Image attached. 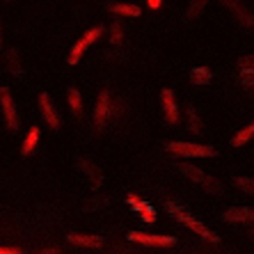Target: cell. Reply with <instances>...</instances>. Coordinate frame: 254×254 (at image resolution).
I'll use <instances>...</instances> for the list:
<instances>
[{"instance_id": "6da1fadb", "label": "cell", "mask_w": 254, "mask_h": 254, "mask_svg": "<svg viewBox=\"0 0 254 254\" xmlns=\"http://www.w3.org/2000/svg\"><path fill=\"white\" fill-rule=\"evenodd\" d=\"M165 208H167V213H170L172 218L179 220V222H181V225H186L188 229H192V231L197 234V236H201L204 241H208V243H218V241H220L218 234H213V231L208 229V227L204 225V222H199L197 218H192V215H190V213L186 211V208L177 206L174 201H167V206H165Z\"/></svg>"}, {"instance_id": "7a4b0ae2", "label": "cell", "mask_w": 254, "mask_h": 254, "mask_svg": "<svg viewBox=\"0 0 254 254\" xmlns=\"http://www.w3.org/2000/svg\"><path fill=\"white\" fill-rule=\"evenodd\" d=\"M179 172H181V174H184L188 181L201 186V188L206 190V192H211V195H222V192H225V188H222V184H220L218 179H215V177H208L206 172H201L199 167L188 165V163H181V165H179Z\"/></svg>"}, {"instance_id": "3957f363", "label": "cell", "mask_w": 254, "mask_h": 254, "mask_svg": "<svg viewBox=\"0 0 254 254\" xmlns=\"http://www.w3.org/2000/svg\"><path fill=\"white\" fill-rule=\"evenodd\" d=\"M167 151L181 156V158H211V156H215V147L192 144V142H167Z\"/></svg>"}, {"instance_id": "277c9868", "label": "cell", "mask_w": 254, "mask_h": 254, "mask_svg": "<svg viewBox=\"0 0 254 254\" xmlns=\"http://www.w3.org/2000/svg\"><path fill=\"white\" fill-rule=\"evenodd\" d=\"M0 108H2V115H5V122L9 128L16 130L18 128V113L16 106H14V96L7 87H0Z\"/></svg>"}, {"instance_id": "5b68a950", "label": "cell", "mask_w": 254, "mask_h": 254, "mask_svg": "<svg viewBox=\"0 0 254 254\" xmlns=\"http://www.w3.org/2000/svg\"><path fill=\"white\" fill-rule=\"evenodd\" d=\"M101 32H103V28H92V30H87L83 35V39L76 44V46L71 48V53H69V64H78V60H80V55L85 53V48L87 46H92V44L96 42L101 37Z\"/></svg>"}, {"instance_id": "8992f818", "label": "cell", "mask_w": 254, "mask_h": 254, "mask_svg": "<svg viewBox=\"0 0 254 254\" xmlns=\"http://www.w3.org/2000/svg\"><path fill=\"white\" fill-rule=\"evenodd\" d=\"M128 241L142 243V245H149V248H170V245H174L172 236H154V234H140V231H130Z\"/></svg>"}, {"instance_id": "52a82bcc", "label": "cell", "mask_w": 254, "mask_h": 254, "mask_svg": "<svg viewBox=\"0 0 254 254\" xmlns=\"http://www.w3.org/2000/svg\"><path fill=\"white\" fill-rule=\"evenodd\" d=\"M78 170L83 172L85 181L89 184V188H101V184H103V172L99 170V167L94 165V163H89V160H78Z\"/></svg>"}, {"instance_id": "ba28073f", "label": "cell", "mask_w": 254, "mask_h": 254, "mask_svg": "<svg viewBox=\"0 0 254 254\" xmlns=\"http://www.w3.org/2000/svg\"><path fill=\"white\" fill-rule=\"evenodd\" d=\"M39 106H42L44 122H46V124L51 126L53 130H58L60 128V117H58V113H55V106H53V101H51V94H46V92H44V94L39 96Z\"/></svg>"}, {"instance_id": "9c48e42d", "label": "cell", "mask_w": 254, "mask_h": 254, "mask_svg": "<svg viewBox=\"0 0 254 254\" xmlns=\"http://www.w3.org/2000/svg\"><path fill=\"white\" fill-rule=\"evenodd\" d=\"M160 99H163V110H165L167 124L174 126L179 122V108H177V101H174V92L170 87H165L160 92Z\"/></svg>"}, {"instance_id": "30bf717a", "label": "cell", "mask_w": 254, "mask_h": 254, "mask_svg": "<svg viewBox=\"0 0 254 254\" xmlns=\"http://www.w3.org/2000/svg\"><path fill=\"white\" fill-rule=\"evenodd\" d=\"M108 117H110V92H101L99 101H96V110H94V122L99 128H106Z\"/></svg>"}, {"instance_id": "8fae6325", "label": "cell", "mask_w": 254, "mask_h": 254, "mask_svg": "<svg viewBox=\"0 0 254 254\" xmlns=\"http://www.w3.org/2000/svg\"><path fill=\"white\" fill-rule=\"evenodd\" d=\"M222 218L227 222H245V225H254V206H234L225 211Z\"/></svg>"}, {"instance_id": "7c38bea8", "label": "cell", "mask_w": 254, "mask_h": 254, "mask_svg": "<svg viewBox=\"0 0 254 254\" xmlns=\"http://www.w3.org/2000/svg\"><path fill=\"white\" fill-rule=\"evenodd\" d=\"M66 241L78 245V248H101L103 245V238L101 236H89V234H69Z\"/></svg>"}, {"instance_id": "4fadbf2b", "label": "cell", "mask_w": 254, "mask_h": 254, "mask_svg": "<svg viewBox=\"0 0 254 254\" xmlns=\"http://www.w3.org/2000/svg\"><path fill=\"white\" fill-rule=\"evenodd\" d=\"M222 2H225V5L229 7L231 12L236 14V16H238V21H241L243 25H254V18L250 16L248 12H245V7H243L241 2H238V0H222Z\"/></svg>"}, {"instance_id": "5bb4252c", "label": "cell", "mask_w": 254, "mask_h": 254, "mask_svg": "<svg viewBox=\"0 0 254 254\" xmlns=\"http://www.w3.org/2000/svg\"><path fill=\"white\" fill-rule=\"evenodd\" d=\"M211 71L204 69V66H197V69H192V73H190V83L192 85H211Z\"/></svg>"}, {"instance_id": "9a60e30c", "label": "cell", "mask_w": 254, "mask_h": 254, "mask_svg": "<svg viewBox=\"0 0 254 254\" xmlns=\"http://www.w3.org/2000/svg\"><path fill=\"white\" fill-rule=\"evenodd\" d=\"M188 128L192 130V133H204V124H201V119H199V115H197V110H195V106H188Z\"/></svg>"}, {"instance_id": "2e32d148", "label": "cell", "mask_w": 254, "mask_h": 254, "mask_svg": "<svg viewBox=\"0 0 254 254\" xmlns=\"http://www.w3.org/2000/svg\"><path fill=\"white\" fill-rule=\"evenodd\" d=\"M252 137H254V122L250 126H245L243 130H238L236 135H234V140H231V144H234V147H243V144H248Z\"/></svg>"}, {"instance_id": "e0dca14e", "label": "cell", "mask_w": 254, "mask_h": 254, "mask_svg": "<svg viewBox=\"0 0 254 254\" xmlns=\"http://www.w3.org/2000/svg\"><path fill=\"white\" fill-rule=\"evenodd\" d=\"M37 142H39V126H32V128L28 130V135H25V140H23V154H30L32 149L37 147Z\"/></svg>"}, {"instance_id": "ac0fdd59", "label": "cell", "mask_w": 254, "mask_h": 254, "mask_svg": "<svg viewBox=\"0 0 254 254\" xmlns=\"http://www.w3.org/2000/svg\"><path fill=\"white\" fill-rule=\"evenodd\" d=\"M110 12L117 14V16H140L142 9L137 5H113Z\"/></svg>"}, {"instance_id": "d6986e66", "label": "cell", "mask_w": 254, "mask_h": 254, "mask_svg": "<svg viewBox=\"0 0 254 254\" xmlns=\"http://www.w3.org/2000/svg\"><path fill=\"white\" fill-rule=\"evenodd\" d=\"M7 64H9V73H14V76H21V73H23V69H21V60H18V51H16V48H12V51L7 53Z\"/></svg>"}, {"instance_id": "ffe728a7", "label": "cell", "mask_w": 254, "mask_h": 254, "mask_svg": "<svg viewBox=\"0 0 254 254\" xmlns=\"http://www.w3.org/2000/svg\"><path fill=\"white\" fill-rule=\"evenodd\" d=\"M234 186L241 188L245 195H254V179L250 177H234Z\"/></svg>"}, {"instance_id": "44dd1931", "label": "cell", "mask_w": 254, "mask_h": 254, "mask_svg": "<svg viewBox=\"0 0 254 254\" xmlns=\"http://www.w3.org/2000/svg\"><path fill=\"white\" fill-rule=\"evenodd\" d=\"M66 99H69L71 110H73L76 115H80V110H83V101H80V92H78L76 87L69 89V94H66Z\"/></svg>"}, {"instance_id": "7402d4cb", "label": "cell", "mask_w": 254, "mask_h": 254, "mask_svg": "<svg viewBox=\"0 0 254 254\" xmlns=\"http://www.w3.org/2000/svg\"><path fill=\"white\" fill-rule=\"evenodd\" d=\"M206 2H208V0H190L188 9H186V18H195V16H199L201 9L206 7Z\"/></svg>"}, {"instance_id": "603a6c76", "label": "cell", "mask_w": 254, "mask_h": 254, "mask_svg": "<svg viewBox=\"0 0 254 254\" xmlns=\"http://www.w3.org/2000/svg\"><path fill=\"white\" fill-rule=\"evenodd\" d=\"M238 80H241L243 87L248 89V92H254V71H243Z\"/></svg>"}, {"instance_id": "cb8c5ba5", "label": "cell", "mask_w": 254, "mask_h": 254, "mask_svg": "<svg viewBox=\"0 0 254 254\" xmlns=\"http://www.w3.org/2000/svg\"><path fill=\"white\" fill-rule=\"evenodd\" d=\"M238 66H241L243 71H254V55H243V58L238 60Z\"/></svg>"}, {"instance_id": "d4e9b609", "label": "cell", "mask_w": 254, "mask_h": 254, "mask_svg": "<svg viewBox=\"0 0 254 254\" xmlns=\"http://www.w3.org/2000/svg\"><path fill=\"white\" fill-rule=\"evenodd\" d=\"M113 44H122L124 42V30H122V25L119 23H113Z\"/></svg>"}, {"instance_id": "484cf974", "label": "cell", "mask_w": 254, "mask_h": 254, "mask_svg": "<svg viewBox=\"0 0 254 254\" xmlns=\"http://www.w3.org/2000/svg\"><path fill=\"white\" fill-rule=\"evenodd\" d=\"M140 215H142V220H144V222H149V225H151V222H156V215H154V208H151V206H144L140 211Z\"/></svg>"}, {"instance_id": "4316f807", "label": "cell", "mask_w": 254, "mask_h": 254, "mask_svg": "<svg viewBox=\"0 0 254 254\" xmlns=\"http://www.w3.org/2000/svg\"><path fill=\"white\" fill-rule=\"evenodd\" d=\"M128 204H130L133 208H135V211H142V208L147 206V204H144V201H140V197L133 195V192H128Z\"/></svg>"}, {"instance_id": "83f0119b", "label": "cell", "mask_w": 254, "mask_h": 254, "mask_svg": "<svg viewBox=\"0 0 254 254\" xmlns=\"http://www.w3.org/2000/svg\"><path fill=\"white\" fill-rule=\"evenodd\" d=\"M0 254H23V250H18V248H0Z\"/></svg>"}, {"instance_id": "f1b7e54d", "label": "cell", "mask_w": 254, "mask_h": 254, "mask_svg": "<svg viewBox=\"0 0 254 254\" xmlns=\"http://www.w3.org/2000/svg\"><path fill=\"white\" fill-rule=\"evenodd\" d=\"M147 5L151 7V9H158V7L163 5V0H147Z\"/></svg>"}, {"instance_id": "f546056e", "label": "cell", "mask_w": 254, "mask_h": 254, "mask_svg": "<svg viewBox=\"0 0 254 254\" xmlns=\"http://www.w3.org/2000/svg\"><path fill=\"white\" fill-rule=\"evenodd\" d=\"M37 254H58V250H42V252H37Z\"/></svg>"}, {"instance_id": "4dcf8cb0", "label": "cell", "mask_w": 254, "mask_h": 254, "mask_svg": "<svg viewBox=\"0 0 254 254\" xmlns=\"http://www.w3.org/2000/svg\"><path fill=\"white\" fill-rule=\"evenodd\" d=\"M0 44H2V35H0Z\"/></svg>"}]
</instances>
